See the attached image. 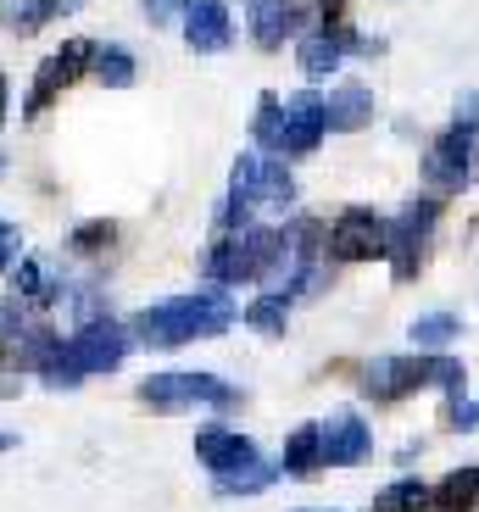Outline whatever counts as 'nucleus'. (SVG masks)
Listing matches in <instances>:
<instances>
[{
  "label": "nucleus",
  "instance_id": "ddd939ff",
  "mask_svg": "<svg viewBox=\"0 0 479 512\" xmlns=\"http://www.w3.org/2000/svg\"><path fill=\"white\" fill-rule=\"evenodd\" d=\"M346 51L374 56L379 39H357V34H346V28H335V34H307V39H301V51H296V62H301V73L324 78V73H335V67H340V56H346Z\"/></svg>",
  "mask_w": 479,
  "mask_h": 512
},
{
  "label": "nucleus",
  "instance_id": "aec40b11",
  "mask_svg": "<svg viewBox=\"0 0 479 512\" xmlns=\"http://www.w3.org/2000/svg\"><path fill=\"white\" fill-rule=\"evenodd\" d=\"M429 507L435 512H479V462L452 468L441 485H429Z\"/></svg>",
  "mask_w": 479,
  "mask_h": 512
},
{
  "label": "nucleus",
  "instance_id": "2eb2a0df",
  "mask_svg": "<svg viewBox=\"0 0 479 512\" xmlns=\"http://www.w3.org/2000/svg\"><path fill=\"white\" fill-rule=\"evenodd\" d=\"M324 128H329V112L318 95H296V101L285 106V140H279V151H312V145L324 140Z\"/></svg>",
  "mask_w": 479,
  "mask_h": 512
},
{
  "label": "nucleus",
  "instance_id": "7c9ffc66",
  "mask_svg": "<svg viewBox=\"0 0 479 512\" xmlns=\"http://www.w3.org/2000/svg\"><path fill=\"white\" fill-rule=\"evenodd\" d=\"M12 262H17V229L0 218V273H12Z\"/></svg>",
  "mask_w": 479,
  "mask_h": 512
},
{
  "label": "nucleus",
  "instance_id": "5701e85b",
  "mask_svg": "<svg viewBox=\"0 0 479 512\" xmlns=\"http://www.w3.org/2000/svg\"><path fill=\"white\" fill-rule=\"evenodd\" d=\"M368 512H429V485L424 479H396V485L379 490Z\"/></svg>",
  "mask_w": 479,
  "mask_h": 512
},
{
  "label": "nucleus",
  "instance_id": "c9c22d12",
  "mask_svg": "<svg viewBox=\"0 0 479 512\" xmlns=\"http://www.w3.org/2000/svg\"><path fill=\"white\" fill-rule=\"evenodd\" d=\"M307 512H324V507H307Z\"/></svg>",
  "mask_w": 479,
  "mask_h": 512
},
{
  "label": "nucleus",
  "instance_id": "423d86ee",
  "mask_svg": "<svg viewBox=\"0 0 479 512\" xmlns=\"http://www.w3.org/2000/svg\"><path fill=\"white\" fill-rule=\"evenodd\" d=\"M390 251V223L368 206H346L324 234V256L329 262H374Z\"/></svg>",
  "mask_w": 479,
  "mask_h": 512
},
{
  "label": "nucleus",
  "instance_id": "c85d7f7f",
  "mask_svg": "<svg viewBox=\"0 0 479 512\" xmlns=\"http://www.w3.org/2000/svg\"><path fill=\"white\" fill-rule=\"evenodd\" d=\"M112 240H117V229H112V223H84V229L73 234V245H78V251H101V245H112Z\"/></svg>",
  "mask_w": 479,
  "mask_h": 512
},
{
  "label": "nucleus",
  "instance_id": "f8f14e48",
  "mask_svg": "<svg viewBox=\"0 0 479 512\" xmlns=\"http://www.w3.org/2000/svg\"><path fill=\"white\" fill-rule=\"evenodd\" d=\"M468 173H474V134H468V128H452V134H441V140L429 145L424 179L435 184V190H463Z\"/></svg>",
  "mask_w": 479,
  "mask_h": 512
},
{
  "label": "nucleus",
  "instance_id": "a878e982",
  "mask_svg": "<svg viewBox=\"0 0 479 512\" xmlns=\"http://www.w3.org/2000/svg\"><path fill=\"white\" fill-rule=\"evenodd\" d=\"M95 78H101L106 90H123V84L134 78V56L123 51V45H106V51L95 56Z\"/></svg>",
  "mask_w": 479,
  "mask_h": 512
},
{
  "label": "nucleus",
  "instance_id": "9d476101",
  "mask_svg": "<svg viewBox=\"0 0 479 512\" xmlns=\"http://www.w3.org/2000/svg\"><path fill=\"white\" fill-rule=\"evenodd\" d=\"M195 457L207 462L212 479H223V474H234V468L257 462L262 451H257V440L229 429V423H201V429H195Z\"/></svg>",
  "mask_w": 479,
  "mask_h": 512
},
{
  "label": "nucleus",
  "instance_id": "6ab92c4d",
  "mask_svg": "<svg viewBox=\"0 0 479 512\" xmlns=\"http://www.w3.org/2000/svg\"><path fill=\"white\" fill-rule=\"evenodd\" d=\"M62 295H67V284L56 279V268L45 256H28L23 268H17V301L23 307H56Z\"/></svg>",
  "mask_w": 479,
  "mask_h": 512
},
{
  "label": "nucleus",
  "instance_id": "9b49d317",
  "mask_svg": "<svg viewBox=\"0 0 479 512\" xmlns=\"http://www.w3.org/2000/svg\"><path fill=\"white\" fill-rule=\"evenodd\" d=\"M374 457V429L368 418H357L351 407L329 412L324 418V468H357Z\"/></svg>",
  "mask_w": 479,
  "mask_h": 512
},
{
  "label": "nucleus",
  "instance_id": "39448f33",
  "mask_svg": "<svg viewBox=\"0 0 479 512\" xmlns=\"http://www.w3.org/2000/svg\"><path fill=\"white\" fill-rule=\"evenodd\" d=\"M279 262V229H234L218 234V245L207 251V279L212 284H257Z\"/></svg>",
  "mask_w": 479,
  "mask_h": 512
},
{
  "label": "nucleus",
  "instance_id": "393cba45",
  "mask_svg": "<svg viewBox=\"0 0 479 512\" xmlns=\"http://www.w3.org/2000/svg\"><path fill=\"white\" fill-rule=\"evenodd\" d=\"M78 0H28V6H17L12 12V28L17 34H34V28H45L51 17H62V12H73Z\"/></svg>",
  "mask_w": 479,
  "mask_h": 512
},
{
  "label": "nucleus",
  "instance_id": "7ed1b4c3",
  "mask_svg": "<svg viewBox=\"0 0 479 512\" xmlns=\"http://www.w3.org/2000/svg\"><path fill=\"white\" fill-rule=\"evenodd\" d=\"M429 384H441L446 396H463V362L457 357H441V351H418V357H374L363 368V396L379 401V407H396V401L418 396Z\"/></svg>",
  "mask_w": 479,
  "mask_h": 512
},
{
  "label": "nucleus",
  "instance_id": "dca6fc26",
  "mask_svg": "<svg viewBox=\"0 0 479 512\" xmlns=\"http://www.w3.org/2000/svg\"><path fill=\"white\" fill-rule=\"evenodd\" d=\"M279 468H285L290 479H312V474H318V468H324V423H296L290 440H285Z\"/></svg>",
  "mask_w": 479,
  "mask_h": 512
},
{
  "label": "nucleus",
  "instance_id": "412c9836",
  "mask_svg": "<svg viewBox=\"0 0 479 512\" xmlns=\"http://www.w3.org/2000/svg\"><path fill=\"white\" fill-rule=\"evenodd\" d=\"M285 474L279 462H268V457H257V462H246V468H234V474H223V479H212V490L218 496H262V490L273 485V479Z\"/></svg>",
  "mask_w": 479,
  "mask_h": 512
},
{
  "label": "nucleus",
  "instance_id": "1a4fd4ad",
  "mask_svg": "<svg viewBox=\"0 0 479 512\" xmlns=\"http://www.w3.org/2000/svg\"><path fill=\"white\" fill-rule=\"evenodd\" d=\"M229 195H234V201H246L251 212H257V206H290V201H296V184H290V173L279 162H262V156L246 151L240 162H234Z\"/></svg>",
  "mask_w": 479,
  "mask_h": 512
},
{
  "label": "nucleus",
  "instance_id": "a211bd4d",
  "mask_svg": "<svg viewBox=\"0 0 479 512\" xmlns=\"http://www.w3.org/2000/svg\"><path fill=\"white\" fill-rule=\"evenodd\" d=\"M296 28H301V12L290 0H251V34H257L262 51L285 45V34H296Z\"/></svg>",
  "mask_w": 479,
  "mask_h": 512
},
{
  "label": "nucleus",
  "instance_id": "bb28decb",
  "mask_svg": "<svg viewBox=\"0 0 479 512\" xmlns=\"http://www.w3.org/2000/svg\"><path fill=\"white\" fill-rule=\"evenodd\" d=\"M251 134H257L262 145H273V151H279V140H285V106L273 101V95H262V101H257V117H251Z\"/></svg>",
  "mask_w": 479,
  "mask_h": 512
},
{
  "label": "nucleus",
  "instance_id": "f257e3e1",
  "mask_svg": "<svg viewBox=\"0 0 479 512\" xmlns=\"http://www.w3.org/2000/svg\"><path fill=\"white\" fill-rule=\"evenodd\" d=\"M234 318L240 312H234V301L223 290H190V295H168V301L145 307L134 318V340H145L156 351H173V346H190V340H212Z\"/></svg>",
  "mask_w": 479,
  "mask_h": 512
},
{
  "label": "nucleus",
  "instance_id": "b1692460",
  "mask_svg": "<svg viewBox=\"0 0 479 512\" xmlns=\"http://www.w3.org/2000/svg\"><path fill=\"white\" fill-rule=\"evenodd\" d=\"M413 346L418 351H446L457 340V334H463V323L452 318V312H429V318H413Z\"/></svg>",
  "mask_w": 479,
  "mask_h": 512
},
{
  "label": "nucleus",
  "instance_id": "f704fd0d",
  "mask_svg": "<svg viewBox=\"0 0 479 512\" xmlns=\"http://www.w3.org/2000/svg\"><path fill=\"white\" fill-rule=\"evenodd\" d=\"M0 17H6V0H0Z\"/></svg>",
  "mask_w": 479,
  "mask_h": 512
},
{
  "label": "nucleus",
  "instance_id": "473e14b6",
  "mask_svg": "<svg viewBox=\"0 0 479 512\" xmlns=\"http://www.w3.org/2000/svg\"><path fill=\"white\" fill-rule=\"evenodd\" d=\"M0 123H6V78H0Z\"/></svg>",
  "mask_w": 479,
  "mask_h": 512
},
{
  "label": "nucleus",
  "instance_id": "6e6552de",
  "mask_svg": "<svg viewBox=\"0 0 479 512\" xmlns=\"http://www.w3.org/2000/svg\"><path fill=\"white\" fill-rule=\"evenodd\" d=\"M90 62H95V39H67V45H62L56 56H45V62H39L34 90H28V106H23V112H28V117H39L45 106L56 101V95L67 90V84H73L78 73H84V67H90Z\"/></svg>",
  "mask_w": 479,
  "mask_h": 512
},
{
  "label": "nucleus",
  "instance_id": "f3484780",
  "mask_svg": "<svg viewBox=\"0 0 479 512\" xmlns=\"http://www.w3.org/2000/svg\"><path fill=\"white\" fill-rule=\"evenodd\" d=\"M324 112H329V128H335V134H357V128H363L368 117H374V90L351 78V84H340V90L329 95Z\"/></svg>",
  "mask_w": 479,
  "mask_h": 512
},
{
  "label": "nucleus",
  "instance_id": "4468645a",
  "mask_svg": "<svg viewBox=\"0 0 479 512\" xmlns=\"http://www.w3.org/2000/svg\"><path fill=\"white\" fill-rule=\"evenodd\" d=\"M184 39H190V51L218 56L229 45V6L223 0H190L184 6Z\"/></svg>",
  "mask_w": 479,
  "mask_h": 512
},
{
  "label": "nucleus",
  "instance_id": "2f4dec72",
  "mask_svg": "<svg viewBox=\"0 0 479 512\" xmlns=\"http://www.w3.org/2000/svg\"><path fill=\"white\" fill-rule=\"evenodd\" d=\"M179 6H190V0H145V17H151V23H173Z\"/></svg>",
  "mask_w": 479,
  "mask_h": 512
},
{
  "label": "nucleus",
  "instance_id": "20e7f679",
  "mask_svg": "<svg viewBox=\"0 0 479 512\" xmlns=\"http://www.w3.org/2000/svg\"><path fill=\"white\" fill-rule=\"evenodd\" d=\"M240 390L218 373H195V368H173V373H151L140 384V407L151 412H190V407H218V412H234L240 407Z\"/></svg>",
  "mask_w": 479,
  "mask_h": 512
},
{
  "label": "nucleus",
  "instance_id": "0eeeda50",
  "mask_svg": "<svg viewBox=\"0 0 479 512\" xmlns=\"http://www.w3.org/2000/svg\"><path fill=\"white\" fill-rule=\"evenodd\" d=\"M435 218H441V201H407L402 218L390 223V268H396V284H413L418 268L429 256V234H435Z\"/></svg>",
  "mask_w": 479,
  "mask_h": 512
},
{
  "label": "nucleus",
  "instance_id": "f03ea898",
  "mask_svg": "<svg viewBox=\"0 0 479 512\" xmlns=\"http://www.w3.org/2000/svg\"><path fill=\"white\" fill-rule=\"evenodd\" d=\"M123 357H129V329L112 318H90V323H78L73 340H51V351L39 357L34 373L51 390H78L90 373H117Z\"/></svg>",
  "mask_w": 479,
  "mask_h": 512
},
{
  "label": "nucleus",
  "instance_id": "cd10ccee",
  "mask_svg": "<svg viewBox=\"0 0 479 512\" xmlns=\"http://www.w3.org/2000/svg\"><path fill=\"white\" fill-rule=\"evenodd\" d=\"M23 329H28L23 301H17V295H12V301H0V346H12V340H17Z\"/></svg>",
  "mask_w": 479,
  "mask_h": 512
},
{
  "label": "nucleus",
  "instance_id": "72a5a7b5",
  "mask_svg": "<svg viewBox=\"0 0 479 512\" xmlns=\"http://www.w3.org/2000/svg\"><path fill=\"white\" fill-rule=\"evenodd\" d=\"M0 451H12V435H0Z\"/></svg>",
  "mask_w": 479,
  "mask_h": 512
},
{
  "label": "nucleus",
  "instance_id": "c756f323",
  "mask_svg": "<svg viewBox=\"0 0 479 512\" xmlns=\"http://www.w3.org/2000/svg\"><path fill=\"white\" fill-rule=\"evenodd\" d=\"M457 128H468V134H479V95L468 90V95H457Z\"/></svg>",
  "mask_w": 479,
  "mask_h": 512
},
{
  "label": "nucleus",
  "instance_id": "4be33fe9",
  "mask_svg": "<svg viewBox=\"0 0 479 512\" xmlns=\"http://www.w3.org/2000/svg\"><path fill=\"white\" fill-rule=\"evenodd\" d=\"M240 318H246L257 334H285V329H290V295H279V290L257 295V301H251Z\"/></svg>",
  "mask_w": 479,
  "mask_h": 512
}]
</instances>
